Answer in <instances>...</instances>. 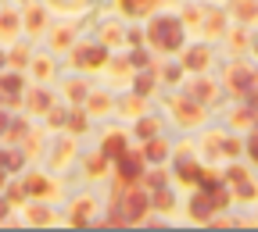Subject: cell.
I'll return each mask as SVG.
<instances>
[{"label": "cell", "instance_id": "obj_24", "mask_svg": "<svg viewBox=\"0 0 258 232\" xmlns=\"http://www.w3.org/2000/svg\"><path fill=\"white\" fill-rule=\"evenodd\" d=\"M69 96H72V100H79V96H83V86H79V82H72V86H69Z\"/></svg>", "mask_w": 258, "mask_h": 232}, {"label": "cell", "instance_id": "obj_14", "mask_svg": "<svg viewBox=\"0 0 258 232\" xmlns=\"http://www.w3.org/2000/svg\"><path fill=\"white\" fill-rule=\"evenodd\" d=\"M154 204H158L161 211H169V207H172V196H169L165 189H158V193H154Z\"/></svg>", "mask_w": 258, "mask_h": 232}, {"label": "cell", "instance_id": "obj_3", "mask_svg": "<svg viewBox=\"0 0 258 232\" xmlns=\"http://www.w3.org/2000/svg\"><path fill=\"white\" fill-rule=\"evenodd\" d=\"M176 118L183 125H198L201 122V107L194 104V100H176Z\"/></svg>", "mask_w": 258, "mask_h": 232}, {"label": "cell", "instance_id": "obj_13", "mask_svg": "<svg viewBox=\"0 0 258 232\" xmlns=\"http://www.w3.org/2000/svg\"><path fill=\"white\" fill-rule=\"evenodd\" d=\"M237 15H240V18H254V15H258V4H251V0H240V4H237Z\"/></svg>", "mask_w": 258, "mask_h": 232}, {"label": "cell", "instance_id": "obj_15", "mask_svg": "<svg viewBox=\"0 0 258 232\" xmlns=\"http://www.w3.org/2000/svg\"><path fill=\"white\" fill-rule=\"evenodd\" d=\"M29 189L36 193V196H47V193H50V182H43V179H32V182H29Z\"/></svg>", "mask_w": 258, "mask_h": 232}, {"label": "cell", "instance_id": "obj_29", "mask_svg": "<svg viewBox=\"0 0 258 232\" xmlns=\"http://www.w3.org/2000/svg\"><path fill=\"white\" fill-rule=\"evenodd\" d=\"M0 61H4V57H0Z\"/></svg>", "mask_w": 258, "mask_h": 232}, {"label": "cell", "instance_id": "obj_17", "mask_svg": "<svg viewBox=\"0 0 258 232\" xmlns=\"http://www.w3.org/2000/svg\"><path fill=\"white\" fill-rule=\"evenodd\" d=\"M32 107H36V111H47V107H50V96H47V93H36V96H32Z\"/></svg>", "mask_w": 258, "mask_h": 232}, {"label": "cell", "instance_id": "obj_28", "mask_svg": "<svg viewBox=\"0 0 258 232\" xmlns=\"http://www.w3.org/2000/svg\"><path fill=\"white\" fill-rule=\"evenodd\" d=\"M0 125H4V118H0Z\"/></svg>", "mask_w": 258, "mask_h": 232}, {"label": "cell", "instance_id": "obj_12", "mask_svg": "<svg viewBox=\"0 0 258 232\" xmlns=\"http://www.w3.org/2000/svg\"><path fill=\"white\" fill-rule=\"evenodd\" d=\"M237 196H240V200H254V196H258V189H254V182H240V189H237Z\"/></svg>", "mask_w": 258, "mask_h": 232}, {"label": "cell", "instance_id": "obj_1", "mask_svg": "<svg viewBox=\"0 0 258 232\" xmlns=\"http://www.w3.org/2000/svg\"><path fill=\"white\" fill-rule=\"evenodd\" d=\"M147 36H151V43H154L158 50H179V43H183V32H179V22H176V18H158V22H151Z\"/></svg>", "mask_w": 258, "mask_h": 232}, {"label": "cell", "instance_id": "obj_25", "mask_svg": "<svg viewBox=\"0 0 258 232\" xmlns=\"http://www.w3.org/2000/svg\"><path fill=\"white\" fill-rule=\"evenodd\" d=\"M101 168H104V157H93V161H90V172L97 175V172H101Z\"/></svg>", "mask_w": 258, "mask_h": 232}, {"label": "cell", "instance_id": "obj_5", "mask_svg": "<svg viewBox=\"0 0 258 232\" xmlns=\"http://www.w3.org/2000/svg\"><path fill=\"white\" fill-rule=\"evenodd\" d=\"M101 61H104V50H97V47L76 50V64H86V68H93V64H101Z\"/></svg>", "mask_w": 258, "mask_h": 232}, {"label": "cell", "instance_id": "obj_4", "mask_svg": "<svg viewBox=\"0 0 258 232\" xmlns=\"http://www.w3.org/2000/svg\"><path fill=\"white\" fill-rule=\"evenodd\" d=\"M118 161H122L118 168H122V175H125V179H137V175L144 172V157H140V154H122Z\"/></svg>", "mask_w": 258, "mask_h": 232}, {"label": "cell", "instance_id": "obj_20", "mask_svg": "<svg viewBox=\"0 0 258 232\" xmlns=\"http://www.w3.org/2000/svg\"><path fill=\"white\" fill-rule=\"evenodd\" d=\"M247 154H251V157H254V161H258V132H254V136H251V140H247Z\"/></svg>", "mask_w": 258, "mask_h": 232}, {"label": "cell", "instance_id": "obj_10", "mask_svg": "<svg viewBox=\"0 0 258 232\" xmlns=\"http://www.w3.org/2000/svg\"><path fill=\"white\" fill-rule=\"evenodd\" d=\"M122 154H125L122 136H108V143H104V157H122Z\"/></svg>", "mask_w": 258, "mask_h": 232}, {"label": "cell", "instance_id": "obj_6", "mask_svg": "<svg viewBox=\"0 0 258 232\" xmlns=\"http://www.w3.org/2000/svg\"><path fill=\"white\" fill-rule=\"evenodd\" d=\"M201 175H205V168H201V164H194V161H179V179L183 182H201Z\"/></svg>", "mask_w": 258, "mask_h": 232}, {"label": "cell", "instance_id": "obj_22", "mask_svg": "<svg viewBox=\"0 0 258 232\" xmlns=\"http://www.w3.org/2000/svg\"><path fill=\"white\" fill-rule=\"evenodd\" d=\"M222 150H226V154H237L240 143H237V140H222Z\"/></svg>", "mask_w": 258, "mask_h": 232}, {"label": "cell", "instance_id": "obj_7", "mask_svg": "<svg viewBox=\"0 0 258 232\" xmlns=\"http://www.w3.org/2000/svg\"><path fill=\"white\" fill-rule=\"evenodd\" d=\"M144 207H147V200H144V193H133L125 200V214H129V221H140L144 218Z\"/></svg>", "mask_w": 258, "mask_h": 232}, {"label": "cell", "instance_id": "obj_23", "mask_svg": "<svg viewBox=\"0 0 258 232\" xmlns=\"http://www.w3.org/2000/svg\"><path fill=\"white\" fill-rule=\"evenodd\" d=\"M194 93H198V96H208V93H212V82H198V86H194Z\"/></svg>", "mask_w": 258, "mask_h": 232}, {"label": "cell", "instance_id": "obj_26", "mask_svg": "<svg viewBox=\"0 0 258 232\" xmlns=\"http://www.w3.org/2000/svg\"><path fill=\"white\" fill-rule=\"evenodd\" d=\"M137 89H140V93H147V89H151V75H144V79L137 82Z\"/></svg>", "mask_w": 258, "mask_h": 232}, {"label": "cell", "instance_id": "obj_18", "mask_svg": "<svg viewBox=\"0 0 258 232\" xmlns=\"http://www.w3.org/2000/svg\"><path fill=\"white\" fill-rule=\"evenodd\" d=\"M90 111H108V96H93V100H90Z\"/></svg>", "mask_w": 258, "mask_h": 232}, {"label": "cell", "instance_id": "obj_19", "mask_svg": "<svg viewBox=\"0 0 258 232\" xmlns=\"http://www.w3.org/2000/svg\"><path fill=\"white\" fill-rule=\"evenodd\" d=\"M18 86H22L18 79H4V93H8V100H11V96H15V93H18Z\"/></svg>", "mask_w": 258, "mask_h": 232}, {"label": "cell", "instance_id": "obj_11", "mask_svg": "<svg viewBox=\"0 0 258 232\" xmlns=\"http://www.w3.org/2000/svg\"><path fill=\"white\" fill-rule=\"evenodd\" d=\"M165 154H169V147H165V143H161V140H154V143L147 147V157H151V161H161V157H165Z\"/></svg>", "mask_w": 258, "mask_h": 232}, {"label": "cell", "instance_id": "obj_9", "mask_svg": "<svg viewBox=\"0 0 258 232\" xmlns=\"http://www.w3.org/2000/svg\"><path fill=\"white\" fill-rule=\"evenodd\" d=\"M183 64H186V68H205V64H208V50H205V47H194V50H186Z\"/></svg>", "mask_w": 258, "mask_h": 232}, {"label": "cell", "instance_id": "obj_8", "mask_svg": "<svg viewBox=\"0 0 258 232\" xmlns=\"http://www.w3.org/2000/svg\"><path fill=\"white\" fill-rule=\"evenodd\" d=\"M251 82H254V72L251 68H233L230 72V86L233 89H251Z\"/></svg>", "mask_w": 258, "mask_h": 232}, {"label": "cell", "instance_id": "obj_16", "mask_svg": "<svg viewBox=\"0 0 258 232\" xmlns=\"http://www.w3.org/2000/svg\"><path fill=\"white\" fill-rule=\"evenodd\" d=\"M125 4V11H144V8H151L154 0H122Z\"/></svg>", "mask_w": 258, "mask_h": 232}, {"label": "cell", "instance_id": "obj_21", "mask_svg": "<svg viewBox=\"0 0 258 232\" xmlns=\"http://www.w3.org/2000/svg\"><path fill=\"white\" fill-rule=\"evenodd\" d=\"M154 129H158L154 122H140V136H154Z\"/></svg>", "mask_w": 258, "mask_h": 232}, {"label": "cell", "instance_id": "obj_27", "mask_svg": "<svg viewBox=\"0 0 258 232\" xmlns=\"http://www.w3.org/2000/svg\"><path fill=\"white\" fill-rule=\"evenodd\" d=\"M4 214H8V207H4V204H0V218H4Z\"/></svg>", "mask_w": 258, "mask_h": 232}, {"label": "cell", "instance_id": "obj_2", "mask_svg": "<svg viewBox=\"0 0 258 232\" xmlns=\"http://www.w3.org/2000/svg\"><path fill=\"white\" fill-rule=\"evenodd\" d=\"M212 211H215V196H212L208 189H205V193H198V196L190 200V214H194V218L208 221V218H212Z\"/></svg>", "mask_w": 258, "mask_h": 232}]
</instances>
